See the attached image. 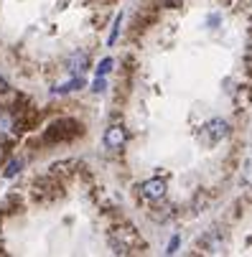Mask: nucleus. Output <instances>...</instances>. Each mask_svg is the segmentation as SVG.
<instances>
[{"label":"nucleus","mask_w":252,"mask_h":257,"mask_svg":"<svg viewBox=\"0 0 252 257\" xmlns=\"http://www.w3.org/2000/svg\"><path fill=\"white\" fill-rule=\"evenodd\" d=\"M92 89H94V92H104V77H97V82H94Z\"/></svg>","instance_id":"nucleus-11"},{"label":"nucleus","mask_w":252,"mask_h":257,"mask_svg":"<svg viewBox=\"0 0 252 257\" xmlns=\"http://www.w3.org/2000/svg\"><path fill=\"white\" fill-rule=\"evenodd\" d=\"M176 247H178V237H173V239H171V244H168V249H166V252H168V254H173V252H176Z\"/></svg>","instance_id":"nucleus-12"},{"label":"nucleus","mask_w":252,"mask_h":257,"mask_svg":"<svg viewBox=\"0 0 252 257\" xmlns=\"http://www.w3.org/2000/svg\"><path fill=\"white\" fill-rule=\"evenodd\" d=\"M161 6H166V8H178L181 6V0H158Z\"/></svg>","instance_id":"nucleus-10"},{"label":"nucleus","mask_w":252,"mask_h":257,"mask_svg":"<svg viewBox=\"0 0 252 257\" xmlns=\"http://www.w3.org/2000/svg\"><path fill=\"white\" fill-rule=\"evenodd\" d=\"M120 23H122V16H117V18H115V26H112V33H110V46L115 44L117 33H120Z\"/></svg>","instance_id":"nucleus-9"},{"label":"nucleus","mask_w":252,"mask_h":257,"mask_svg":"<svg viewBox=\"0 0 252 257\" xmlns=\"http://www.w3.org/2000/svg\"><path fill=\"white\" fill-rule=\"evenodd\" d=\"M112 66H115V61H112V59H102V64L97 66V77H104L107 71H112Z\"/></svg>","instance_id":"nucleus-8"},{"label":"nucleus","mask_w":252,"mask_h":257,"mask_svg":"<svg viewBox=\"0 0 252 257\" xmlns=\"http://www.w3.org/2000/svg\"><path fill=\"white\" fill-rule=\"evenodd\" d=\"M6 89H8V82H6L3 77H0V92H6Z\"/></svg>","instance_id":"nucleus-13"},{"label":"nucleus","mask_w":252,"mask_h":257,"mask_svg":"<svg viewBox=\"0 0 252 257\" xmlns=\"http://www.w3.org/2000/svg\"><path fill=\"white\" fill-rule=\"evenodd\" d=\"M140 194L146 196L148 201H161L166 196V181L163 178H151L140 186Z\"/></svg>","instance_id":"nucleus-5"},{"label":"nucleus","mask_w":252,"mask_h":257,"mask_svg":"<svg viewBox=\"0 0 252 257\" xmlns=\"http://www.w3.org/2000/svg\"><path fill=\"white\" fill-rule=\"evenodd\" d=\"M87 66H89V56L84 51L82 54H74V56L69 59V71H71V74H82Z\"/></svg>","instance_id":"nucleus-6"},{"label":"nucleus","mask_w":252,"mask_h":257,"mask_svg":"<svg viewBox=\"0 0 252 257\" xmlns=\"http://www.w3.org/2000/svg\"><path fill=\"white\" fill-rule=\"evenodd\" d=\"M125 143H128V133H125L122 125H110V127H107V133H104V145H107V148H110V151H120Z\"/></svg>","instance_id":"nucleus-4"},{"label":"nucleus","mask_w":252,"mask_h":257,"mask_svg":"<svg viewBox=\"0 0 252 257\" xmlns=\"http://www.w3.org/2000/svg\"><path fill=\"white\" fill-rule=\"evenodd\" d=\"M77 135H82V125L71 117H64V120H56L46 127L44 133V143H66V140H74Z\"/></svg>","instance_id":"nucleus-1"},{"label":"nucleus","mask_w":252,"mask_h":257,"mask_svg":"<svg viewBox=\"0 0 252 257\" xmlns=\"http://www.w3.org/2000/svg\"><path fill=\"white\" fill-rule=\"evenodd\" d=\"M21 168H23V161H21V158H13V161L8 163V168H6V178H13L16 173H21Z\"/></svg>","instance_id":"nucleus-7"},{"label":"nucleus","mask_w":252,"mask_h":257,"mask_svg":"<svg viewBox=\"0 0 252 257\" xmlns=\"http://www.w3.org/2000/svg\"><path fill=\"white\" fill-rule=\"evenodd\" d=\"M61 186L54 181V176H46V178H39L33 183V196L39 199V201H46V199H54V196H59L61 191H59Z\"/></svg>","instance_id":"nucleus-3"},{"label":"nucleus","mask_w":252,"mask_h":257,"mask_svg":"<svg viewBox=\"0 0 252 257\" xmlns=\"http://www.w3.org/2000/svg\"><path fill=\"white\" fill-rule=\"evenodd\" d=\"M232 133V127H229V122L227 120H222V117H214V120H209L206 125H204V138H206V143H222L227 135Z\"/></svg>","instance_id":"nucleus-2"},{"label":"nucleus","mask_w":252,"mask_h":257,"mask_svg":"<svg viewBox=\"0 0 252 257\" xmlns=\"http://www.w3.org/2000/svg\"><path fill=\"white\" fill-rule=\"evenodd\" d=\"M0 158H3V151H0Z\"/></svg>","instance_id":"nucleus-14"}]
</instances>
